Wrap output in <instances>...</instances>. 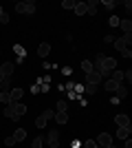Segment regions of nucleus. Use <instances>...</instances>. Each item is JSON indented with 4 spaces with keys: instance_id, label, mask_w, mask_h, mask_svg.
Listing matches in <instances>:
<instances>
[{
    "instance_id": "26",
    "label": "nucleus",
    "mask_w": 132,
    "mask_h": 148,
    "mask_svg": "<svg viewBox=\"0 0 132 148\" xmlns=\"http://www.w3.org/2000/svg\"><path fill=\"white\" fill-rule=\"evenodd\" d=\"M42 146H44V139H42V137H35L33 144H31V148H42Z\"/></svg>"
},
{
    "instance_id": "39",
    "label": "nucleus",
    "mask_w": 132,
    "mask_h": 148,
    "mask_svg": "<svg viewBox=\"0 0 132 148\" xmlns=\"http://www.w3.org/2000/svg\"><path fill=\"white\" fill-rule=\"evenodd\" d=\"M2 80H5V75H2V73H0V82H2Z\"/></svg>"
},
{
    "instance_id": "22",
    "label": "nucleus",
    "mask_w": 132,
    "mask_h": 148,
    "mask_svg": "<svg viewBox=\"0 0 132 148\" xmlns=\"http://www.w3.org/2000/svg\"><path fill=\"white\" fill-rule=\"evenodd\" d=\"M66 108H68V102L66 99H57V113H66Z\"/></svg>"
},
{
    "instance_id": "16",
    "label": "nucleus",
    "mask_w": 132,
    "mask_h": 148,
    "mask_svg": "<svg viewBox=\"0 0 132 148\" xmlns=\"http://www.w3.org/2000/svg\"><path fill=\"white\" fill-rule=\"evenodd\" d=\"M0 88H2L0 93H9L11 91V77H5V80L0 82Z\"/></svg>"
},
{
    "instance_id": "3",
    "label": "nucleus",
    "mask_w": 132,
    "mask_h": 148,
    "mask_svg": "<svg viewBox=\"0 0 132 148\" xmlns=\"http://www.w3.org/2000/svg\"><path fill=\"white\" fill-rule=\"evenodd\" d=\"M130 42H132V36H121V38H117V40H114V49L119 51H126V49H130Z\"/></svg>"
},
{
    "instance_id": "17",
    "label": "nucleus",
    "mask_w": 132,
    "mask_h": 148,
    "mask_svg": "<svg viewBox=\"0 0 132 148\" xmlns=\"http://www.w3.org/2000/svg\"><path fill=\"white\" fill-rule=\"evenodd\" d=\"M86 13H90V16H95V13H97V2H95V0L86 2Z\"/></svg>"
},
{
    "instance_id": "40",
    "label": "nucleus",
    "mask_w": 132,
    "mask_h": 148,
    "mask_svg": "<svg viewBox=\"0 0 132 148\" xmlns=\"http://www.w3.org/2000/svg\"><path fill=\"white\" fill-rule=\"evenodd\" d=\"M108 148H114V146H112V144H110V146H108Z\"/></svg>"
},
{
    "instance_id": "23",
    "label": "nucleus",
    "mask_w": 132,
    "mask_h": 148,
    "mask_svg": "<svg viewBox=\"0 0 132 148\" xmlns=\"http://www.w3.org/2000/svg\"><path fill=\"white\" fill-rule=\"evenodd\" d=\"M46 122H49V119L44 117V115H40V117H38V119H35V126H38V130H42V128H44V126H46Z\"/></svg>"
},
{
    "instance_id": "38",
    "label": "nucleus",
    "mask_w": 132,
    "mask_h": 148,
    "mask_svg": "<svg viewBox=\"0 0 132 148\" xmlns=\"http://www.w3.org/2000/svg\"><path fill=\"white\" fill-rule=\"evenodd\" d=\"M126 148H132V139H130V137L126 139Z\"/></svg>"
},
{
    "instance_id": "1",
    "label": "nucleus",
    "mask_w": 132,
    "mask_h": 148,
    "mask_svg": "<svg viewBox=\"0 0 132 148\" xmlns=\"http://www.w3.org/2000/svg\"><path fill=\"white\" fill-rule=\"evenodd\" d=\"M24 113H26V106L22 104V102H16V104L5 106V115H7L9 119H20Z\"/></svg>"
},
{
    "instance_id": "10",
    "label": "nucleus",
    "mask_w": 132,
    "mask_h": 148,
    "mask_svg": "<svg viewBox=\"0 0 132 148\" xmlns=\"http://www.w3.org/2000/svg\"><path fill=\"white\" fill-rule=\"evenodd\" d=\"M49 53H51V44H49V42H42V44L38 47V56H40V58H46Z\"/></svg>"
},
{
    "instance_id": "36",
    "label": "nucleus",
    "mask_w": 132,
    "mask_h": 148,
    "mask_svg": "<svg viewBox=\"0 0 132 148\" xmlns=\"http://www.w3.org/2000/svg\"><path fill=\"white\" fill-rule=\"evenodd\" d=\"M66 97H68V99H75V97H79V95H75V91H68V93H66Z\"/></svg>"
},
{
    "instance_id": "29",
    "label": "nucleus",
    "mask_w": 132,
    "mask_h": 148,
    "mask_svg": "<svg viewBox=\"0 0 132 148\" xmlns=\"http://www.w3.org/2000/svg\"><path fill=\"white\" fill-rule=\"evenodd\" d=\"M104 7H106V9H114L117 2H114V0H104Z\"/></svg>"
},
{
    "instance_id": "24",
    "label": "nucleus",
    "mask_w": 132,
    "mask_h": 148,
    "mask_svg": "<svg viewBox=\"0 0 132 148\" xmlns=\"http://www.w3.org/2000/svg\"><path fill=\"white\" fill-rule=\"evenodd\" d=\"M55 119H57V124H66L68 122V115L66 113H55Z\"/></svg>"
},
{
    "instance_id": "41",
    "label": "nucleus",
    "mask_w": 132,
    "mask_h": 148,
    "mask_svg": "<svg viewBox=\"0 0 132 148\" xmlns=\"http://www.w3.org/2000/svg\"><path fill=\"white\" fill-rule=\"evenodd\" d=\"M0 13H2V7H0Z\"/></svg>"
},
{
    "instance_id": "9",
    "label": "nucleus",
    "mask_w": 132,
    "mask_h": 148,
    "mask_svg": "<svg viewBox=\"0 0 132 148\" xmlns=\"http://www.w3.org/2000/svg\"><path fill=\"white\" fill-rule=\"evenodd\" d=\"M49 144H51V148L60 146V135H57V130H51L49 133Z\"/></svg>"
},
{
    "instance_id": "7",
    "label": "nucleus",
    "mask_w": 132,
    "mask_h": 148,
    "mask_svg": "<svg viewBox=\"0 0 132 148\" xmlns=\"http://www.w3.org/2000/svg\"><path fill=\"white\" fill-rule=\"evenodd\" d=\"M99 82H101V75L99 73H95V71H93V73L86 75V84H95V86H99Z\"/></svg>"
},
{
    "instance_id": "27",
    "label": "nucleus",
    "mask_w": 132,
    "mask_h": 148,
    "mask_svg": "<svg viewBox=\"0 0 132 148\" xmlns=\"http://www.w3.org/2000/svg\"><path fill=\"white\" fill-rule=\"evenodd\" d=\"M119 22H121V20L117 18V16H110V20H108V25H110V27H119Z\"/></svg>"
},
{
    "instance_id": "4",
    "label": "nucleus",
    "mask_w": 132,
    "mask_h": 148,
    "mask_svg": "<svg viewBox=\"0 0 132 148\" xmlns=\"http://www.w3.org/2000/svg\"><path fill=\"white\" fill-rule=\"evenodd\" d=\"M95 144H97L99 148H108L110 144H112V137L108 135V133H101V135L97 137V139H95Z\"/></svg>"
},
{
    "instance_id": "33",
    "label": "nucleus",
    "mask_w": 132,
    "mask_h": 148,
    "mask_svg": "<svg viewBox=\"0 0 132 148\" xmlns=\"http://www.w3.org/2000/svg\"><path fill=\"white\" fill-rule=\"evenodd\" d=\"M121 56L126 58V60H130V58H132V51H130V49H126V51H121Z\"/></svg>"
},
{
    "instance_id": "20",
    "label": "nucleus",
    "mask_w": 132,
    "mask_h": 148,
    "mask_svg": "<svg viewBox=\"0 0 132 148\" xmlns=\"http://www.w3.org/2000/svg\"><path fill=\"white\" fill-rule=\"evenodd\" d=\"M75 13L77 16H84L86 13V2H75Z\"/></svg>"
},
{
    "instance_id": "30",
    "label": "nucleus",
    "mask_w": 132,
    "mask_h": 148,
    "mask_svg": "<svg viewBox=\"0 0 132 148\" xmlns=\"http://www.w3.org/2000/svg\"><path fill=\"white\" fill-rule=\"evenodd\" d=\"M95 91H97L95 84H86V93H88V95H95Z\"/></svg>"
},
{
    "instance_id": "35",
    "label": "nucleus",
    "mask_w": 132,
    "mask_h": 148,
    "mask_svg": "<svg viewBox=\"0 0 132 148\" xmlns=\"http://www.w3.org/2000/svg\"><path fill=\"white\" fill-rule=\"evenodd\" d=\"M13 144H16V139H13V137H7V139H5V146H13Z\"/></svg>"
},
{
    "instance_id": "15",
    "label": "nucleus",
    "mask_w": 132,
    "mask_h": 148,
    "mask_svg": "<svg viewBox=\"0 0 132 148\" xmlns=\"http://www.w3.org/2000/svg\"><path fill=\"white\" fill-rule=\"evenodd\" d=\"M110 80H114L117 84H121V82H123V71H117V69H114L112 73H110Z\"/></svg>"
},
{
    "instance_id": "6",
    "label": "nucleus",
    "mask_w": 132,
    "mask_h": 148,
    "mask_svg": "<svg viewBox=\"0 0 132 148\" xmlns=\"http://www.w3.org/2000/svg\"><path fill=\"white\" fill-rule=\"evenodd\" d=\"M114 124H117V126H130V117H128L126 113H119V115H117V117H114Z\"/></svg>"
},
{
    "instance_id": "25",
    "label": "nucleus",
    "mask_w": 132,
    "mask_h": 148,
    "mask_svg": "<svg viewBox=\"0 0 132 148\" xmlns=\"http://www.w3.org/2000/svg\"><path fill=\"white\" fill-rule=\"evenodd\" d=\"M13 51H16V56H18V58H26V51L22 49L20 44H16V47H13Z\"/></svg>"
},
{
    "instance_id": "8",
    "label": "nucleus",
    "mask_w": 132,
    "mask_h": 148,
    "mask_svg": "<svg viewBox=\"0 0 132 148\" xmlns=\"http://www.w3.org/2000/svg\"><path fill=\"white\" fill-rule=\"evenodd\" d=\"M9 95H11V104H16V102H20V99H22L24 91H22V88H11V91H9Z\"/></svg>"
},
{
    "instance_id": "14",
    "label": "nucleus",
    "mask_w": 132,
    "mask_h": 148,
    "mask_svg": "<svg viewBox=\"0 0 132 148\" xmlns=\"http://www.w3.org/2000/svg\"><path fill=\"white\" fill-rule=\"evenodd\" d=\"M117 137L128 139V137H130V126H121V128H117Z\"/></svg>"
},
{
    "instance_id": "37",
    "label": "nucleus",
    "mask_w": 132,
    "mask_h": 148,
    "mask_svg": "<svg viewBox=\"0 0 132 148\" xmlns=\"http://www.w3.org/2000/svg\"><path fill=\"white\" fill-rule=\"evenodd\" d=\"M104 42H106V44H112L114 38H112V36H106V38H104Z\"/></svg>"
},
{
    "instance_id": "32",
    "label": "nucleus",
    "mask_w": 132,
    "mask_h": 148,
    "mask_svg": "<svg viewBox=\"0 0 132 148\" xmlns=\"http://www.w3.org/2000/svg\"><path fill=\"white\" fill-rule=\"evenodd\" d=\"M0 22H2V25H7V22H9V16H7V13H5V11L0 13Z\"/></svg>"
},
{
    "instance_id": "2",
    "label": "nucleus",
    "mask_w": 132,
    "mask_h": 148,
    "mask_svg": "<svg viewBox=\"0 0 132 148\" xmlns=\"http://www.w3.org/2000/svg\"><path fill=\"white\" fill-rule=\"evenodd\" d=\"M16 11L18 13H29V16H31V13H35V2H33V0L18 2V5H16Z\"/></svg>"
},
{
    "instance_id": "19",
    "label": "nucleus",
    "mask_w": 132,
    "mask_h": 148,
    "mask_svg": "<svg viewBox=\"0 0 132 148\" xmlns=\"http://www.w3.org/2000/svg\"><path fill=\"white\" fill-rule=\"evenodd\" d=\"M82 71H84V73H93V62H90V60H84L82 62Z\"/></svg>"
},
{
    "instance_id": "11",
    "label": "nucleus",
    "mask_w": 132,
    "mask_h": 148,
    "mask_svg": "<svg viewBox=\"0 0 132 148\" xmlns=\"http://www.w3.org/2000/svg\"><path fill=\"white\" fill-rule=\"evenodd\" d=\"M119 27L123 29V36H132V22L130 20H121Z\"/></svg>"
},
{
    "instance_id": "34",
    "label": "nucleus",
    "mask_w": 132,
    "mask_h": 148,
    "mask_svg": "<svg viewBox=\"0 0 132 148\" xmlns=\"http://www.w3.org/2000/svg\"><path fill=\"white\" fill-rule=\"evenodd\" d=\"M42 115H44V117H46V119H53V115H55V113H53V111H44Z\"/></svg>"
},
{
    "instance_id": "5",
    "label": "nucleus",
    "mask_w": 132,
    "mask_h": 148,
    "mask_svg": "<svg viewBox=\"0 0 132 148\" xmlns=\"http://www.w3.org/2000/svg\"><path fill=\"white\" fill-rule=\"evenodd\" d=\"M13 69H16L13 62H2V64H0V73L5 75V77H11V75H13Z\"/></svg>"
},
{
    "instance_id": "18",
    "label": "nucleus",
    "mask_w": 132,
    "mask_h": 148,
    "mask_svg": "<svg viewBox=\"0 0 132 148\" xmlns=\"http://www.w3.org/2000/svg\"><path fill=\"white\" fill-rule=\"evenodd\" d=\"M114 93H117V97H119V99H126L128 97V88L123 86V84H119V88H117Z\"/></svg>"
},
{
    "instance_id": "28",
    "label": "nucleus",
    "mask_w": 132,
    "mask_h": 148,
    "mask_svg": "<svg viewBox=\"0 0 132 148\" xmlns=\"http://www.w3.org/2000/svg\"><path fill=\"white\" fill-rule=\"evenodd\" d=\"M62 7H64V9H75V2H73V0H64Z\"/></svg>"
},
{
    "instance_id": "13",
    "label": "nucleus",
    "mask_w": 132,
    "mask_h": 148,
    "mask_svg": "<svg viewBox=\"0 0 132 148\" xmlns=\"http://www.w3.org/2000/svg\"><path fill=\"white\" fill-rule=\"evenodd\" d=\"M13 139H16V144H18V142H24V137H26V130L24 128H18V130H16V133H13Z\"/></svg>"
},
{
    "instance_id": "12",
    "label": "nucleus",
    "mask_w": 132,
    "mask_h": 148,
    "mask_svg": "<svg viewBox=\"0 0 132 148\" xmlns=\"http://www.w3.org/2000/svg\"><path fill=\"white\" fill-rule=\"evenodd\" d=\"M104 88H106L108 93H114V91H117V88H119V84H117V82H114V80H110V77H108V80L104 82Z\"/></svg>"
},
{
    "instance_id": "21",
    "label": "nucleus",
    "mask_w": 132,
    "mask_h": 148,
    "mask_svg": "<svg viewBox=\"0 0 132 148\" xmlns=\"http://www.w3.org/2000/svg\"><path fill=\"white\" fill-rule=\"evenodd\" d=\"M0 104L9 106V104H11V95H9V93H0Z\"/></svg>"
},
{
    "instance_id": "31",
    "label": "nucleus",
    "mask_w": 132,
    "mask_h": 148,
    "mask_svg": "<svg viewBox=\"0 0 132 148\" xmlns=\"http://www.w3.org/2000/svg\"><path fill=\"white\" fill-rule=\"evenodd\" d=\"M84 148H99V146H97L95 142H90V139H88V142H84Z\"/></svg>"
}]
</instances>
